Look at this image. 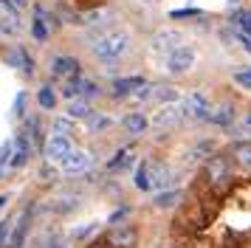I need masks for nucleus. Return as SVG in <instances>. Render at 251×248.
I'll return each mask as SVG.
<instances>
[{"label":"nucleus","instance_id":"nucleus-7","mask_svg":"<svg viewBox=\"0 0 251 248\" xmlns=\"http://www.w3.org/2000/svg\"><path fill=\"white\" fill-rule=\"evenodd\" d=\"M71 149H76L74 141H71V135H54V133H51V138H48V144H46L48 164H57L59 158H65Z\"/></svg>","mask_w":251,"mask_h":248},{"label":"nucleus","instance_id":"nucleus-23","mask_svg":"<svg viewBox=\"0 0 251 248\" xmlns=\"http://www.w3.org/2000/svg\"><path fill=\"white\" fill-rule=\"evenodd\" d=\"M178 200H181V192H178V189L155 192V198H152V203H155V206H161V209H170V206H175Z\"/></svg>","mask_w":251,"mask_h":248},{"label":"nucleus","instance_id":"nucleus-30","mask_svg":"<svg viewBox=\"0 0 251 248\" xmlns=\"http://www.w3.org/2000/svg\"><path fill=\"white\" fill-rule=\"evenodd\" d=\"M231 155L237 158V164H243V167H251V144H237L234 149H231Z\"/></svg>","mask_w":251,"mask_h":248},{"label":"nucleus","instance_id":"nucleus-3","mask_svg":"<svg viewBox=\"0 0 251 248\" xmlns=\"http://www.w3.org/2000/svg\"><path fill=\"white\" fill-rule=\"evenodd\" d=\"M181 119H186V116H183V99L170 101V104H161L158 110L152 113V127H155V130H170V127H175Z\"/></svg>","mask_w":251,"mask_h":248},{"label":"nucleus","instance_id":"nucleus-31","mask_svg":"<svg viewBox=\"0 0 251 248\" xmlns=\"http://www.w3.org/2000/svg\"><path fill=\"white\" fill-rule=\"evenodd\" d=\"M82 99H96V96H99V85H96V82H91V79H82V93H79Z\"/></svg>","mask_w":251,"mask_h":248},{"label":"nucleus","instance_id":"nucleus-37","mask_svg":"<svg viewBox=\"0 0 251 248\" xmlns=\"http://www.w3.org/2000/svg\"><path fill=\"white\" fill-rule=\"evenodd\" d=\"M9 231H12V217H6V220H0V246L9 240Z\"/></svg>","mask_w":251,"mask_h":248},{"label":"nucleus","instance_id":"nucleus-26","mask_svg":"<svg viewBox=\"0 0 251 248\" xmlns=\"http://www.w3.org/2000/svg\"><path fill=\"white\" fill-rule=\"evenodd\" d=\"M71 130H74V119L71 116H57L51 122V133L54 135H71Z\"/></svg>","mask_w":251,"mask_h":248},{"label":"nucleus","instance_id":"nucleus-39","mask_svg":"<svg viewBox=\"0 0 251 248\" xmlns=\"http://www.w3.org/2000/svg\"><path fill=\"white\" fill-rule=\"evenodd\" d=\"M9 3H12L14 9H23V6H25V3H28V0H9Z\"/></svg>","mask_w":251,"mask_h":248},{"label":"nucleus","instance_id":"nucleus-10","mask_svg":"<svg viewBox=\"0 0 251 248\" xmlns=\"http://www.w3.org/2000/svg\"><path fill=\"white\" fill-rule=\"evenodd\" d=\"M51 74L57 79H71V76H79V62L74 59V56H54V62H51Z\"/></svg>","mask_w":251,"mask_h":248},{"label":"nucleus","instance_id":"nucleus-34","mask_svg":"<svg viewBox=\"0 0 251 248\" xmlns=\"http://www.w3.org/2000/svg\"><path fill=\"white\" fill-rule=\"evenodd\" d=\"M127 214H130V206H122L119 212H113L110 217H107V225H119V223H122V220L127 217Z\"/></svg>","mask_w":251,"mask_h":248},{"label":"nucleus","instance_id":"nucleus-8","mask_svg":"<svg viewBox=\"0 0 251 248\" xmlns=\"http://www.w3.org/2000/svg\"><path fill=\"white\" fill-rule=\"evenodd\" d=\"M172 169L167 164H150V189L152 192H164V189H172Z\"/></svg>","mask_w":251,"mask_h":248},{"label":"nucleus","instance_id":"nucleus-29","mask_svg":"<svg viewBox=\"0 0 251 248\" xmlns=\"http://www.w3.org/2000/svg\"><path fill=\"white\" fill-rule=\"evenodd\" d=\"M96 225H99V223H82V225H76V228H74L68 237L74 240V243H82V240H88V237L96 231Z\"/></svg>","mask_w":251,"mask_h":248},{"label":"nucleus","instance_id":"nucleus-21","mask_svg":"<svg viewBox=\"0 0 251 248\" xmlns=\"http://www.w3.org/2000/svg\"><path fill=\"white\" fill-rule=\"evenodd\" d=\"M46 17H48V14L37 6V9H34V25H31V37H34L37 43H46V40H48V23H46Z\"/></svg>","mask_w":251,"mask_h":248},{"label":"nucleus","instance_id":"nucleus-9","mask_svg":"<svg viewBox=\"0 0 251 248\" xmlns=\"http://www.w3.org/2000/svg\"><path fill=\"white\" fill-rule=\"evenodd\" d=\"M228 172H231V167H228V161L223 155H212L206 161V178H209V183H223L228 178Z\"/></svg>","mask_w":251,"mask_h":248},{"label":"nucleus","instance_id":"nucleus-11","mask_svg":"<svg viewBox=\"0 0 251 248\" xmlns=\"http://www.w3.org/2000/svg\"><path fill=\"white\" fill-rule=\"evenodd\" d=\"M183 43V37H181V31H172V28H167V31H158L155 34V37H152V51H167V54H170V51H175V48H178V45Z\"/></svg>","mask_w":251,"mask_h":248},{"label":"nucleus","instance_id":"nucleus-13","mask_svg":"<svg viewBox=\"0 0 251 248\" xmlns=\"http://www.w3.org/2000/svg\"><path fill=\"white\" fill-rule=\"evenodd\" d=\"M147 85V79L144 76H122V79H113L110 82V90H113L116 96H130V93H136Z\"/></svg>","mask_w":251,"mask_h":248},{"label":"nucleus","instance_id":"nucleus-36","mask_svg":"<svg viewBox=\"0 0 251 248\" xmlns=\"http://www.w3.org/2000/svg\"><path fill=\"white\" fill-rule=\"evenodd\" d=\"M0 34H9V37L17 34V25H14L12 17H3V20H0Z\"/></svg>","mask_w":251,"mask_h":248},{"label":"nucleus","instance_id":"nucleus-5","mask_svg":"<svg viewBox=\"0 0 251 248\" xmlns=\"http://www.w3.org/2000/svg\"><path fill=\"white\" fill-rule=\"evenodd\" d=\"M183 116H186V119H198V122H209L212 104H209V99H206L201 90H195V93H189V96L183 99Z\"/></svg>","mask_w":251,"mask_h":248},{"label":"nucleus","instance_id":"nucleus-35","mask_svg":"<svg viewBox=\"0 0 251 248\" xmlns=\"http://www.w3.org/2000/svg\"><path fill=\"white\" fill-rule=\"evenodd\" d=\"M198 14H201L198 9H178V11H170L172 20H183V17H198Z\"/></svg>","mask_w":251,"mask_h":248},{"label":"nucleus","instance_id":"nucleus-25","mask_svg":"<svg viewBox=\"0 0 251 248\" xmlns=\"http://www.w3.org/2000/svg\"><path fill=\"white\" fill-rule=\"evenodd\" d=\"M110 124H113V119L107 113H93L91 119H88V130L91 133H99V130H107Z\"/></svg>","mask_w":251,"mask_h":248},{"label":"nucleus","instance_id":"nucleus-20","mask_svg":"<svg viewBox=\"0 0 251 248\" xmlns=\"http://www.w3.org/2000/svg\"><path fill=\"white\" fill-rule=\"evenodd\" d=\"M133 167V149L130 147H122L110 161H107V172H116V169H130Z\"/></svg>","mask_w":251,"mask_h":248},{"label":"nucleus","instance_id":"nucleus-22","mask_svg":"<svg viewBox=\"0 0 251 248\" xmlns=\"http://www.w3.org/2000/svg\"><path fill=\"white\" fill-rule=\"evenodd\" d=\"M150 101H164V104H170V101H181V93L170 85H158V88H152V96Z\"/></svg>","mask_w":251,"mask_h":248},{"label":"nucleus","instance_id":"nucleus-27","mask_svg":"<svg viewBox=\"0 0 251 248\" xmlns=\"http://www.w3.org/2000/svg\"><path fill=\"white\" fill-rule=\"evenodd\" d=\"M133 183H136V189L141 192H150V164L144 161V164H138L136 169V178H133Z\"/></svg>","mask_w":251,"mask_h":248},{"label":"nucleus","instance_id":"nucleus-12","mask_svg":"<svg viewBox=\"0 0 251 248\" xmlns=\"http://www.w3.org/2000/svg\"><path fill=\"white\" fill-rule=\"evenodd\" d=\"M28 155H31V141H28V135L20 130V133H17V138H14V152H12V164H9V167H12V169L25 167Z\"/></svg>","mask_w":251,"mask_h":248},{"label":"nucleus","instance_id":"nucleus-42","mask_svg":"<svg viewBox=\"0 0 251 248\" xmlns=\"http://www.w3.org/2000/svg\"><path fill=\"white\" fill-rule=\"evenodd\" d=\"M54 248H65V246H54Z\"/></svg>","mask_w":251,"mask_h":248},{"label":"nucleus","instance_id":"nucleus-6","mask_svg":"<svg viewBox=\"0 0 251 248\" xmlns=\"http://www.w3.org/2000/svg\"><path fill=\"white\" fill-rule=\"evenodd\" d=\"M110 248H133L136 246V228L130 223L125 225H113L110 231H107V240H104Z\"/></svg>","mask_w":251,"mask_h":248},{"label":"nucleus","instance_id":"nucleus-40","mask_svg":"<svg viewBox=\"0 0 251 248\" xmlns=\"http://www.w3.org/2000/svg\"><path fill=\"white\" fill-rule=\"evenodd\" d=\"M9 203V195H0V212H3V206Z\"/></svg>","mask_w":251,"mask_h":248},{"label":"nucleus","instance_id":"nucleus-19","mask_svg":"<svg viewBox=\"0 0 251 248\" xmlns=\"http://www.w3.org/2000/svg\"><path fill=\"white\" fill-rule=\"evenodd\" d=\"M65 113H68L71 119H85V122H88V119H91L93 116V110H91V101L88 99H71L68 101V107H65Z\"/></svg>","mask_w":251,"mask_h":248},{"label":"nucleus","instance_id":"nucleus-28","mask_svg":"<svg viewBox=\"0 0 251 248\" xmlns=\"http://www.w3.org/2000/svg\"><path fill=\"white\" fill-rule=\"evenodd\" d=\"M37 104H40L43 110H51V107L57 104V96H54V90L48 88V85H43V88L37 90Z\"/></svg>","mask_w":251,"mask_h":248},{"label":"nucleus","instance_id":"nucleus-17","mask_svg":"<svg viewBox=\"0 0 251 248\" xmlns=\"http://www.w3.org/2000/svg\"><path fill=\"white\" fill-rule=\"evenodd\" d=\"M6 62L14 65V68H20L25 76H31V68H34V65H31V59H28V54H25L23 48H12V51L6 54Z\"/></svg>","mask_w":251,"mask_h":248},{"label":"nucleus","instance_id":"nucleus-18","mask_svg":"<svg viewBox=\"0 0 251 248\" xmlns=\"http://www.w3.org/2000/svg\"><path fill=\"white\" fill-rule=\"evenodd\" d=\"M209 122H212V124H220V127H228V124L234 122V107H231L228 101H223V104L212 107V116H209Z\"/></svg>","mask_w":251,"mask_h":248},{"label":"nucleus","instance_id":"nucleus-15","mask_svg":"<svg viewBox=\"0 0 251 248\" xmlns=\"http://www.w3.org/2000/svg\"><path fill=\"white\" fill-rule=\"evenodd\" d=\"M28 223H31V206H28V209H23V212H20V217H17V228L12 231V246L14 248L23 246L25 234H28Z\"/></svg>","mask_w":251,"mask_h":248},{"label":"nucleus","instance_id":"nucleus-24","mask_svg":"<svg viewBox=\"0 0 251 248\" xmlns=\"http://www.w3.org/2000/svg\"><path fill=\"white\" fill-rule=\"evenodd\" d=\"M231 25L237 28V34H249L251 37V11H234L231 14Z\"/></svg>","mask_w":251,"mask_h":248},{"label":"nucleus","instance_id":"nucleus-16","mask_svg":"<svg viewBox=\"0 0 251 248\" xmlns=\"http://www.w3.org/2000/svg\"><path fill=\"white\" fill-rule=\"evenodd\" d=\"M122 124H125V130L130 135H141L150 127V122H147V116H144V113H127Z\"/></svg>","mask_w":251,"mask_h":248},{"label":"nucleus","instance_id":"nucleus-32","mask_svg":"<svg viewBox=\"0 0 251 248\" xmlns=\"http://www.w3.org/2000/svg\"><path fill=\"white\" fill-rule=\"evenodd\" d=\"M12 152H14V141H6V144L0 147V172L12 164Z\"/></svg>","mask_w":251,"mask_h":248},{"label":"nucleus","instance_id":"nucleus-1","mask_svg":"<svg viewBox=\"0 0 251 248\" xmlns=\"http://www.w3.org/2000/svg\"><path fill=\"white\" fill-rule=\"evenodd\" d=\"M130 45H133V37H130L125 28H116V31H107V34H102L99 40H93L91 51L102 65H110V62L122 59V56L130 51Z\"/></svg>","mask_w":251,"mask_h":248},{"label":"nucleus","instance_id":"nucleus-33","mask_svg":"<svg viewBox=\"0 0 251 248\" xmlns=\"http://www.w3.org/2000/svg\"><path fill=\"white\" fill-rule=\"evenodd\" d=\"M234 82H237L240 88L251 90V68H240V71H234Z\"/></svg>","mask_w":251,"mask_h":248},{"label":"nucleus","instance_id":"nucleus-2","mask_svg":"<svg viewBox=\"0 0 251 248\" xmlns=\"http://www.w3.org/2000/svg\"><path fill=\"white\" fill-rule=\"evenodd\" d=\"M195 59H198V54H195L192 45H178L175 51H170L167 54V71H170L172 76H181V74H189L195 65Z\"/></svg>","mask_w":251,"mask_h":248},{"label":"nucleus","instance_id":"nucleus-14","mask_svg":"<svg viewBox=\"0 0 251 248\" xmlns=\"http://www.w3.org/2000/svg\"><path fill=\"white\" fill-rule=\"evenodd\" d=\"M54 206H51V209H54V212H62V214H68V212H74V209H79L82 206V195L79 192H59V195H54Z\"/></svg>","mask_w":251,"mask_h":248},{"label":"nucleus","instance_id":"nucleus-41","mask_svg":"<svg viewBox=\"0 0 251 248\" xmlns=\"http://www.w3.org/2000/svg\"><path fill=\"white\" fill-rule=\"evenodd\" d=\"M107 243H93V246H88V248H104Z\"/></svg>","mask_w":251,"mask_h":248},{"label":"nucleus","instance_id":"nucleus-38","mask_svg":"<svg viewBox=\"0 0 251 248\" xmlns=\"http://www.w3.org/2000/svg\"><path fill=\"white\" fill-rule=\"evenodd\" d=\"M14 113H17V116H25V93L23 90H20L17 99H14Z\"/></svg>","mask_w":251,"mask_h":248},{"label":"nucleus","instance_id":"nucleus-4","mask_svg":"<svg viewBox=\"0 0 251 248\" xmlns=\"http://www.w3.org/2000/svg\"><path fill=\"white\" fill-rule=\"evenodd\" d=\"M54 167H57L59 172H68V175H79V172H85V169L93 167V155L85 152V149H71L68 155L59 158Z\"/></svg>","mask_w":251,"mask_h":248}]
</instances>
